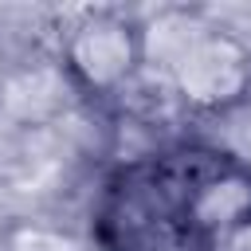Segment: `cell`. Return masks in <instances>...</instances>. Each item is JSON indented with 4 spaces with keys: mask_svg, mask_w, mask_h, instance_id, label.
<instances>
[{
    "mask_svg": "<svg viewBox=\"0 0 251 251\" xmlns=\"http://www.w3.org/2000/svg\"><path fill=\"white\" fill-rule=\"evenodd\" d=\"M55 63L75 94L114 102L145 71L141 27L118 8H82L55 31Z\"/></svg>",
    "mask_w": 251,
    "mask_h": 251,
    "instance_id": "cell-1",
    "label": "cell"
},
{
    "mask_svg": "<svg viewBox=\"0 0 251 251\" xmlns=\"http://www.w3.org/2000/svg\"><path fill=\"white\" fill-rule=\"evenodd\" d=\"M165 82L188 122L220 114L251 94V43L208 16L200 35L165 71Z\"/></svg>",
    "mask_w": 251,
    "mask_h": 251,
    "instance_id": "cell-2",
    "label": "cell"
},
{
    "mask_svg": "<svg viewBox=\"0 0 251 251\" xmlns=\"http://www.w3.org/2000/svg\"><path fill=\"white\" fill-rule=\"evenodd\" d=\"M184 137L204 145L208 153H216L224 165H231V169L251 176V94L239 98L235 106L220 110V114L188 122Z\"/></svg>",
    "mask_w": 251,
    "mask_h": 251,
    "instance_id": "cell-3",
    "label": "cell"
},
{
    "mask_svg": "<svg viewBox=\"0 0 251 251\" xmlns=\"http://www.w3.org/2000/svg\"><path fill=\"white\" fill-rule=\"evenodd\" d=\"M208 251H251V220H247V224H239L235 231H227L224 239H216Z\"/></svg>",
    "mask_w": 251,
    "mask_h": 251,
    "instance_id": "cell-4",
    "label": "cell"
},
{
    "mask_svg": "<svg viewBox=\"0 0 251 251\" xmlns=\"http://www.w3.org/2000/svg\"><path fill=\"white\" fill-rule=\"evenodd\" d=\"M4 71H8V55H4V39H0V78H4Z\"/></svg>",
    "mask_w": 251,
    "mask_h": 251,
    "instance_id": "cell-5",
    "label": "cell"
}]
</instances>
